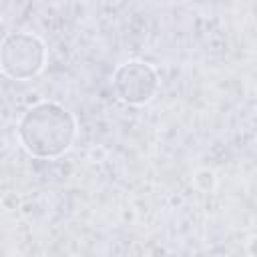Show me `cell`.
Returning <instances> with one entry per match:
<instances>
[{
    "label": "cell",
    "mask_w": 257,
    "mask_h": 257,
    "mask_svg": "<svg viewBox=\"0 0 257 257\" xmlns=\"http://www.w3.org/2000/svg\"><path fill=\"white\" fill-rule=\"evenodd\" d=\"M18 139L32 157L56 159L74 145L76 118L58 102H36L22 114L18 122Z\"/></svg>",
    "instance_id": "1"
},
{
    "label": "cell",
    "mask_w": 257,
    "mask_h": 257,
    "mask_svg": "<svg viewBox=\"0 0 257 257\" xmlns=\"http://www.w3.org/2000/svg\"><path fill=\"white\" fill-rule=\"evenodd\" d=\"M46 64V46L32 32H10L0 42V72L14 80L36 76Z\"/></svg>",
    "instance_id": "2"
},
{
    "label": "cell",
    "mask_w": 257,
    "mask_h": 257,
    "mask_svg": "<svg viewBox=\"0 0 257 257\" xmlns=\"http://www.w3.org/2000/svg\"><path fill=\"white\" fill-rule=\"evenodd\" d=\"M116 94L128 104H147L159 90V74L145 60H126L112 74Z\"/></svg>",
    "instance_id": "3"
}]
</instances>
